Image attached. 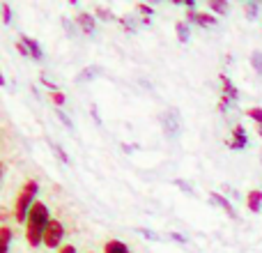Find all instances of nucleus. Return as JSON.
I'll return each mask as SVG.
<instances>
[{"label":"nucleus","instance_id":"cd10ccee","mask_svg":"<svg viewBox=\"0 0 262 253\" xmlns=\"http://www.w3.org/2000/svg\"><path fill=\"white\" fill-rule=\"evenodd\" d=\"M58 253H78V251H76V246H74V244H62L58 249Z\"/></svg>","mask_w":262,"mask_h":253},{"label":"nucleus","instance_id":"ddd939ff","mask_svg":"<svg viewBox=\"0 0 262 253\" xmlns=\"http://www.w3.org/2000/svg\"><path fill=\"white\" fill-rule=\"evenodd\" d=\"M9 244H12V228L7 223H3L0 226V246H3V251L0 253H9Z\"/></svg>","mask_w":262,"mask_h":253},{"label":"nucleus","instance_id":"39448f33","mask_svg":"<svg viewBox=\"0 0 262 253\" xmlns=\"http://www.w3.org/2000/svg\"><path fill=\"white\" fill-rule=\"evenodd\" d=\"M186 18H189L191 23H198V26L203 28H212L219 23V18L214 16V14H207V12H198V9H189L186 12Z\"/></svg>","mask_w":262,"mask_h":253},{"label":"nucleus","instance_id":"4be33fe9","mask_svg":"<svg viewBox=\"0 0 262 253\" xmlns=\"http://www.w3.org/2000/svg\"><path fill=\"white\" fill-rule=\"evenodd\" d=\"M51 99H53V104H55V106H62L67 97H64V92H60V90H53V92H51Z\"/></svg>","mask_w":262,"mask_h":253},{"label":"nucleus","instance_id":"b1692460","mask_svg":"<svg viewBox=\"0 0 262 253\" xmlns=\"http://www.w3.org/2000/svg\"><path fill=\"white\" fill-rule=\"evenodd\" d=\"M55 115H58V118H60V122H62L64 126H67V129H74L72 120H69V118H67V113H64V111H55Z\"/></svg>","mask_w":262,"mask_h":253},{"label":"nucleus","instance_id":"423d86ee","mask_svg":"<svg viewBox=\"0 0 262 253\" xmlns=\"http://www.w3.org/2000/svg\"><path fill=\"white\" fill-rule=\"evenodd\" d=\"M246 143H249V138H246V131L242 124H237L235 129H232L230 138H228V147L230 150H244Z\"/></svg>","mask_w":262,"mask_h":253},{"label":"nucleus","instance_id":"412c9836","mask_svg":"<svg viewBox=\"0 0 262 253\" xmlns=\"http://www.w3.org/2000/svg\"><path fill=\"white\" fill-rule=\"evenodd\" d=\"M0 9H3V23L5 26H9V23H12V7H9L7 3H3L0 5Z\"/></svg>","mask_w":262,"mask_h":253},{"label":"nucleus","instance_id":"f3484780","mask_svg":"<svg viewBox=\"0 0 262 253\" xmlns=\"http://www.w3.org/2000/svg\"><path fill=\"white\" fill-rule=\"evenodd\" d=\"M244 113L249 115L255 124H262V109H260V106H251V109H246Z\"/></svg>","mask_w":262,"mask_h":253},{"label":"nucleus","instance_id":"f8f14e48","mask_svg":"<svg viewBox=\"0 0 262 253\" xmlns=\"http://www.w3.org/2000/svg\"><path fill=\"white\" fill-rule=\"evenodd\" d=\"M104 253H131V251L122 240H108L104 244Z\"/></svg>","mask_w":262,"mask_h":253},{"label":"nucleus","instance_id":"0eeeda50","mask_svg":"<svg viewBox=\"0 0 262 253\" xmlns=\"http://www.w3.org/2000/svg\"><path fill=\"white\" fill-rule=\"evenodd\" d=\"M95 18H97V16H92V14H88V12L76 14V23L81 26V30L85 32V35H92V32H95V28H97Z\"/></svg>","mask_w":262,"mask_h":253},{"label":"nucleus","instance_id":"393cba45","mask_svg":"<svg viewBox=\"0 0 262 253\" xmlns=\"http://www.w3.org/2000/svg\"><path fill=\"white\" fill-rule=\"evenodd\" d=\"M138 233L140 235H145L147 237V240H152V242H159V235L154 230H147V228H138Z\"/></svg>","mask_w":262,"mask_h":253},{"label":"nucleus","instance_id":"c85d7f7f","mask_svg":"<svg viewBox=\"0 0 262 253\" xmlns=\"http://www.w3.org/2000/svg\"><path fill=\"white\" fill-rule=\"evenodd\" d=\"M175 184H177V186H180V189H184V191H186V194H193V189H191V186H189V184H186V182H182V180H175Z\"/></svg>","mask_w":262,"mask_h":253},{"label":"nucleus","instance_id":"bb28decb","mask_svg":"<svg viewBox=\"0 0 262 253\" xmlns=\"http://www.w3.org/2000/svg\"><path fill=\"white\" fill-rule=\"evenodd\" d=\"M53 152H55V154H58V157H60V159H62V161H64V163H69V157H67V154H64V150H62V147H60V145H53Z\"/></svg>","mask_w":262,"mask_h":253},{"label":"nucleus","instance_id":"c756f323","mask_svg":"<svg viewBox=\"0 0 262 253\" xmlns=\"http://www.w3.org/2000/svg\"><path fill=\"white\" fill-rule=\"evenodd\" d=\"M228 106H230V99H228V97H223V95H221V101H219V109H221V111H226Z\"/></svg>","mask_w":262,"mask_h":253},{"label":"nucleus","instance_id":"4468645a","mask_svg":"<svg viewBox=\"0 0 262 253\" xmlns=\"http://www.w3.org/2000/svg\"><path fill=\"white\" fill-rule=\"evenodd\" d=\"M209 9H212L214 14H228V9H230V5H228V0H207Z\"/></svg>","mask_w":262,"mask_h":253},{"label":"nucleus","instance_id":"6ab92c4d","mask_svg":"<svg viewBox=\"0 0 262 253\" xmlns=\"http://www.w3.org/2000/svg\"><path fill=\"white\" fill-rule=\"evenodd\" d=\"M95 16L97 18H101V21H113V12H111V9H106V7H97L95 9Z\"/></svg>","mask_w":262,"mask_h":253},{"label":"nucleus","instance_id":"9b49d317","mask_svg":"<svg viewBox=\"0 0 262 253\" xmlns=\"http://www.w3.org/2000/svg\"><path fill=\"white\" fill-rule=\"evenodd\" d=\"M221 86H223V97H228L230 101H235L237 97H239V92H237V88L232 86V81L226 76V74H221Z\"/></svg>","mask_w":262,"mask_h":253},{"label":"nucleus","instance_id":"473e14b6","mask_svg":"<svg viewBox=\"0 0 262 253\" xmlns=\"http://www.w3.org/2000/svg\"><path fill=\"white\" fill-rule=\"evenodd\" d=\"M258 134L262 136V124H258Z\"/></svg>","mask_w":262,"mask_h":253},{"label":"nucleus","instance_id":"20e7f679","mask_svg":"<svg viewBox=\"0 0 262 253\" xmlns=\"http://www.w3.org/2000/svg\"><path fill=\"white\" fill-rule=\"evenodd\" d=\"M62 237H64L62 221L51 219L49 228H46V233H44V246H49V249H60V246H62Z\"/></svg>","mask_w":262,"mask_h":253},{"label":"nucleus","instance_id":"7ed1b4c3","mask_svg":"<svg viewBox=\"0 0 262 253\" xmlns=\"http://www.w3.org/2000/svg\"><path fill=\"white\" fill-rule=\"evenodd\" d=\"M161 124H163V134L168 136V138H180L182 134V118H180V111L170 109L166 111V113L161 115Z\"/></svg>","mask_w":262,"mask_h":253},{"label":"nucleus","instance_id":"72a5a7b5","mask_svg":"<svg viewBox=\"0 0 262 253\" xmlns=\"http://www.w3.org/2000/svg\"><path fill=\"white\" fill-rule=\"evenodd\" d=\"M90 253H95V251H90Z\"/></svg>","mask_w":262,"mask_h":253},{"label":"nucleus","instance_id":"dca6fc26","mask_svg":"<svg viewBox=\"0 0 262 253\" xmlns=\"http://www.w3.org/2000/svg\"><path fill=\"white\" fill-rule=\"evenodd\" d=\"M97 72H99V67H85V69H83V72L76 76V81H78V83L90 81V78H95V76H97Z\"/></svg>","mask_w":262,"mask_h":253},{"label":"nucleus","instance_id":"6e6552de","mask_svg":"<svg viewBox=\"0 0 262 253\" xmlns=\"http://www.w3.org/2000/svg\"><path fill=\"white\" fill-rule=\"evenodd\" d=\"M209 200H214V205H219V207H223L226 209V214L230 219H237V212H235V207L230 205V200L226 198V196H221V194H216V191H212L209 194Z\"/></svg>","mask_w":262,"mask_h":253},{"label":"nucleus","instance_id":"1a4fd4ad","mask_svg":"<svg viewBox=\"0 0 262 253\" xmlns=\"http://www.w3.org/2000/svg\"><path fill=\"white\" fill-rule=\"evenodd\" d=\"M246 207H249L251 212H260L262 209V191L260 189H251L249 194H246Z\"/></svg>","mask_w":262,"mask_h":253},{"label":"nucleus","instance_id":"2eb2a0df","mask_svg":"<svg viewBox=\"0 0 262 253\" xmlns=\"http://www.w3.org/2000/svg\"><path fill=\"white\" fill-rule=\"evenodd\" d=\"M175 32H177V39L180 41H189L191 39V30H189V26H186L184 21L175 23Z\"/></svg>","mask_w":262,"mask_h":253},{"label":"nucleus","instance_id":"a878e982","mask_svg":"<svg viewBox=\"0 0 262 253\" xmlns=\"http://www.w3.org/2000/svg\"><path fill=\"white\" fill-rule=\"evenodd\" d=\"M16 51H18V53H21V55H23V58H32V55H30V51H28V46H26V44H23V41H21V39H18V41H16Z\"/></svg>","mask_w":262,"mask_h":253},{"label":"nucleus","instance_id":"9d476101","mask_svg":"<svg viewBox=\"0 0 262 253\" xmlns=\"http://www.w3.org/2000/svg\"><path fill=\"white\" fill-rule=\"evenodd\" d=\"M18 39L23 41V44L28 46V51H30V55H32V60H41L44 58V53H41V46L37 44L32 37H28V35H18Z\"/></svg>","mask_w":262,"mask_h":253},{"label":"nucleus","instance_id":"f03ea898","mask_svg":"<svg viewBox=\"0 0 262 253\" xmlns=\"http://www.w3.org/2000/svg\"><path fill=\"white\" fill-rule=\"evenodd\" d=\"M37 194H39V184H37L35 180L23 182V186L18 189L16 198H14V219H16L18 223H26L32 205L37 203Z\"/></svg>","mask_w":262,"mask_h":253},{"label":"nucleus","instance_id":"a211bd4d","mask_svg":"<svg viewBox=\"0 0 262 253\" xmlns=\"http://www.w3.org/2000/svg\"><path fill=\"white\" fill-rule=\"evenodd\" d=\"M251 67L262 76V51H253L251 53Z\"/></svg>","mask_w":262,"mask_h":253},{"label":"nucleus","instance_id":"f257e3e1","mask_svg":"<svg viewBox=\"0 0 262 253\" xmlns=\"http://www.w3.org/2000/svg\"><path fill=\"white\" fill-rule=\"evenodd\" d=\"M49 223H51V214H49V207H46L44 203H39L37 200L35 205H32V209H30V214H28V219H26V240H28V246H39V244H44V233H46V228H49Z\"/></svg>","mask_w":262,"mask_h":253},{"label":"nucleus","instance_id":"aec40b11","mask_svg":"<svg viewBox=\"0 0 262 253\" xmlns=\"http://www.w3.org/2000/svg\"><path fill=\"white\" fill-rule=\"evenodd\" d=\"M258 9H260V5L258 3H246V16L253 21V18H258Z\"/></svg>","mask_w":262,"mask_h":253},{"label":"nucleus","instance_id":"5701e85b","mask_svg":"<svg viewBox=\"0 0 262 253\" xmlns=\"http://www.w3.org/2000/svg\"><path fill=\"white\" fill-rule=\"evenodd\" d=\"M136 9H138L140 14H145V16H152L154 14V9L149 7V5H145V3H136Z\"/></svg>","mask_w":262,"mask_h":253},{"label":"nucleus","instance_id":"2f4dec72","mask_svg":"<svg viewBox=\"0 0 262 253\" xmlns=\"http://www.w3.org/2000/svg\"><path fill=\"white\" fill-rule=\"evenodd\" d=\"M92 115H95L97 124H101V118H99V113H97V106H92Z\"/></svg>","mask_w":262,"mask_h":253},{"label":"nucleus","instance_id":"7c9ffc66","mask_svg":"<svg viewBox=\"0 0 262 253\" xmlns=\"http://www.w3.org/2000/svg\"><path fill=\"white\" fill-rule=\"evenodd\" d=\"M170 237H172L175 242H180V244H184V242H186V237H184V235H180V233H170Z\"/></svg>","mask_w":262,"mask_h":253}]
</instances>
